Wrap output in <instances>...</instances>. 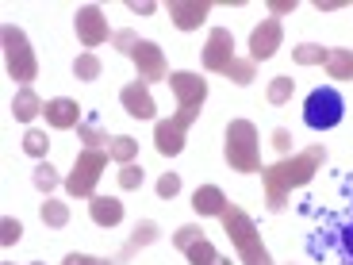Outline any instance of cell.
<instances>
[{"mask_svg":"<svg viewBox=\"0 0 353 265\" xmlns=\"http://www.w3.org/2000/svg\"><path fill=\"white\" fill-rule=\"evenodd\" d=\"M43 223L46 227H65L70 223V208L62 200H46L43 204Z\"/></svg>","mask_w":353,"mask_h":265,"instance_id":"obj_27","label":"cell"},{"mask_svg":"<svg viewBox=\"0 0 353 265\" xmlns=\"http://www.w3.org/2000/svg\"><path fill=\"white\" fill-rule=\"evenodd\" d=\"M345 246H350V254H353V227L345 230Z\"/></svg>","mask_w":353,"mask_h":265,"instance_id":"obj_41","label":"cell"},{"mask_svg":"<svg viewBox=\"0 0 353 265\" xmlns=\"http://www.w3.org/2000/svg\"><path fill=\"white\" fill-rule=\"evenodd\" d=\"M0 39H4V62H8L12 81H19L23 88H31V81L39 77V58H35V50H31V43H27V35L16 23H4Z\"/></svg>","mask_w":353,"mask_h":265,"instance_id":"obj_4","label":"cell"},{"mask_svg":"<svg viewBox=\"0 0 353 265\" xmlns=\"http://www.w3.org/2000/svg\"><path fill=\"white\" fill-rule=\"evenodd\" d=\"M273 146H276L281 154H288V146H292V135L284 131V127H276V131H273Z\"/></svg>","mask_w":353,"mask_h":265,"instance_id":"obj_36","label":"cell"},{"mask_svg":"<svg viewBox=\"0 0 353 265\" xmlns=\"http://www.w3.org/2000/svg\"><path fill=\"white\" fill-rule=\"evenodd\" d=\"M43 115H46V124L58 127V131L81 127V108H77V100H70V97H54V100H46Z\"/></svg>","mask_w":353,"mask_h":265,"instance_id":"obj_14","label":"cell"},{"mask_svg":"<svg viewBox=\"0 0 353 265\" xmlns=\"http://www.w3.org/2000/svg\"><path fill=\"white\" fill-rule=\"evenodd\" d=\"M23 150L31 154V158H46V150H50V139H46V131H31L23 135Z\"/></svg>","mask_w":353,"mask_h":265,"instance_id":"obj_28","label":"cell"},{"mask_svg":"<svg viewBox=\"0 0 353 265\" xmlns=\"http://www.w3.org/2000/svg\"><path fill=\"white\" fill-rule=\"evenodd\" d=\"M131 12L134 16H154V4L150 0H142V4H131Z\"/></svg>","mask_w":353,"mask_h":265,"instance_id":"obj_39","label":"cell"},{"mask_svg":"<svg viewBox=\"0 0 353 265\" xmlns=\"http://www.w3.org/2000/svg\"><path fill=\"white\" fill-rule=\"evenodd\" d=\"M192 208H196V215H223L230 204H227V196H223V188L203 185L192 193Z\"/></svg>","mask_w":353,"mask_h":265,"instance_id":"obj_17","label":"cell"},{"mask_svg":"<svg viewBox=\"0 0 353 265\" xmlns=\"http://www.w3.org/2000/svg\"><path fill=\"white\" fill-rule=\"evenodd\" d=\"M88 215H92L97 227H119L123 223V204L115 196H92L88 200Z\"/></svg>","mask_w":353,"mask_h":265,"instance_id":"obj_15","label":"cell"},{"mask_svg":"<svg viewBox=\"0 0 353 265\" xmlns=\"http://www.w3.org/2000/svg\"><path fill=\"white\" fill-rule=\"evenodd\" d=\"M196 239H203V230L200 227H196V223H188V227H181V230H176V235H173V242H176V250H185V246H192V242Z\"/></svg>","mask_w":353,"mask_h":265,"instance_id":"obj_34","label":"cell"},{"mask_svg":"<svg viewBox=\"0 0 353 265\" xmlns=\"http://www.w3.org/2000/svg\"><path fill=\"white\" fill-rule=\"evenodd\" d=\"M100 58L92 50H85V54H77V62H73V73H77V81H97L100 77Z\"/></svg>","mask_w":353,"mask_h":265,"instance_id":"obj_25","label":"cell"},{"mask_svg":"<svg viewBox=\"0 0 353 265\" xmlns=\"http://www.w3.org/2000/svg\"><path fill=\"white\" fill-rule=\"evenodd\" d=\"M342 8V0H327V4H319V12H338Z\"/></svg>","mask_w":353,"mask_h":265,"instance_id":"obj_40","label":"cell"},{"mask_svg":"<svg viewBox=\"0 0 353 265\" xmlns=\"http://www.w3.org/2000/svg\"><path fill=\"white\" fill-rule=\"evenodd\" d=\"M154 146H158V154H165V158H176V154L185 150V131H181L173 119H165V124L154 127Z\"/></svg>","mask_w":353,"mask_h":265,"instance_id":"obj_16","label":"cell"},{"mask_svg":"<svg viewBox=\"0 0 353 265\" xmlns=\"http://www.w3.org/2000/svg\"><path fill=\"white\" fill-rule=\"evenodd\" d=\"M223 77H230L234 85H250V81H254V62H250V58H234Z\"/></svg>","mask_w":353,"mask_h":265,"instance_id":"obj_29","label":"cell"},{"mask_svg":"<svg viewBox=\"0 0 353 265\" xmlns=\"http://www.w3.org/2000/svg\"><path fill=\"white\" fill-rule=\"evenodd\" d=\"M62 265H100V257H88V254H70Z\"/></svg>","mask_w":353,"mask_h":265,"instance_id":"obj_38","label":"cell"},{"mask_svg":"<svg viewBox=\"0 0 353 265\" xmlns=\"http://www.w3.org/2000/svg\"><path fill=\"white\" fill-rule=\"evenodd\" d=\"M31 265H43V262H31Z\"/></svg>","mask_w":353,"mask_h":265,"instance_id":"obj_43","label":"cell"},{"mask_svg":"<svg viewBox=\"0 0 353 265\" xmlns=\"http://www.w3.org/2000/svg\"><path fill=\"white\" fill-rule=\"evenodd\" d=\"M131 62H134V70H139V81H142V85H150V81H165V77H169L165 54H161L158 43H146V39H142V43L134 46Z\"/></svg>","mask_w":353,"mask_h":265,"instance_id":"obj_8","label":"cell"},{"mask_svg":"<svg viewBox=\"0 0 353 265\" xmlns=\"http://www.w3.org/2000/svg\"><path fill=\"white\" fill-rule=\"evenodd\" d=\"M185 257L192 265H215V262H219V254H215V246L208 239H196L192 246H185Z\"/></svg>","mask_w":353,"mask_h":265,"instance_id":"obj_24","label":"cell"},{"mask_svg":"<svg viewBox=\"0 0 353 265\" xmlns=\"http://www.w3.org/2000/svg\"><path fill=\"white\" fill-rule=\"evenodd\" d=\"M54 185H58V173H54L50 161H43V166L35 169V188H39V193H50Z\"/></svg>","mask_w":353,"mask_h":265,"instance_id":"obj_31","label":"cell"},{"mask_svg":"<svg viewBox=\"0 0 353 265\" xmlns=\"http://www.w3.org/2000/svg\"><path fill=\"white\" fill-rule=\"evenodd\" d=\"M327 73L330 81H353V50H330L327 54Z\"/></svg>","mask_w":353,"mask_h":265,"instance_id":"obj_19","label":"cell"},{"mask_svg":"<svg viewBox=\"0 0 353 265\" xmlns=\"http://www.w3.org/2000/svg\"><path fill=\"white\" fill-rule=\"evenodd\" d=\"M230 62H234V39H230L227 27H215L212 35H208V46H203V70L227 73Z\"/></svg>","mask_w":353,"mask_h":265,"instance_id":"obj_10","label":"cell"},{"mask_svg":"<svg viewBox=\"0 0 353 265\" xmlns=\"http://www.w3.org/2000/svg\"><path fill=\"white\" fill-rule=\"evenodd\" d=\"M292 92H296V81L292 77H273L269 81V88H265V100L273 108H281V104H288L292 100Z\"/></svg>","mask_w":353,"mask_h":265,"instance_id":"obj_21","label":"cell"},{"mask_svg":"<svg viewBox=\"0 0 353 265\" xmlns=\"http://www.w3.org/2000/svg\"><path fill=\"white\" fill-rule=\"evenodd\" d=\"M142 185V166H119V188H127V193H134V188Z\"/></svg>","mask_w":353,"mask_h":265,"instance_id":"obj_30","label":"cell"},{"mask_svg":"<svg viewBox=\"0 0 353 265\" xmlns=\"http://www.w3.org/2000/svg\"><path fill=\"white\" fill-rule=\"evenodd\" d=\"M112 43H115V50H123L127 58H131V54H134V46H139L142 39L134 35V31H127V27H123V31H115V35H112Z\"/></svg>","mask_w":353,"mask_h":265,"instance_id":"obj_32","label":"cell"},{"mask_svg":"<svg viewBox=\"0 0 353 265\" xmlns=\"http://www.w3.org/2000/svg\"><path fill=\"white\" fill-rule=\"evenodd\" d=\"M154 239H158V223H139V227H134V239L123 246V254H119V262H127V257H131L139 246H150Z\"/></svg>","mask_w":353,"mask_h":265,"instance_id":"obj_22","label":"cell"},{"mask_svg":"<svg viewBox=\"0 0 353 265\" xmlns=\"http://www.w3.org/2000/svg\"><path fill=\"white\" fill-rule=\"evenodd\" d=\"M223 158L234 173H265L261 169V150H257V127L250 119H230L227 124V142H223Z\"/></svg>","mask_w":353,"mask_h":265,"instance_id":"obj_2","label":"cell"},{"mask_svg":"<svg viewBox=\"0 0 353 265\" xmlns=\"http://www.w3.org/2000/svg\"><path fill=\"white\" fill-rule=\"evenodd\" d=\"M215 265H230V262H227V257H219V262H215Z\"/></svg>","mask_w":353,"mask_h":265,"instance_id":"obj_42","label":"cell"},{"mask_svg":"<svg viewBox=\"0 0 353 265\" xmlns=\"http://www.w3.org/2000/svg\"><path fill=\"white\" fill-rule=\"evenodd\" d=\"M73 27H77V39H81V46H100V43H108V19H104V12L97 8V4H85V8H77V16H73Z\"/></svg>","mask_w":353,"mask_h":265,"instance_id":"obj_9","label":"cell"},{"mask_svg":"<svg viewBox=\"0 0 353 265\" xmlns=\"http://www.w3.org/2000/svg\"><path fill=\"white\" fill-rule=\"evenodd\" d=\"M176 193H181V177H176V173H161V181H158V196H161V200H173Z\"/></svg>","mask_w":353,"mask_h":265,"instance_id":"obj_33","label":"cell"},{"mask_svg":"<svg viewBox=\"0 0 353 265\" xmlns=\"http://www.w3.org/2000/svg\"><path fill=\"white\" fill-rule=\"evenodd\" d=\"M342 112H345V100H342V92L330 88V85L307 92V100H303V124H307L311 131H330V127H338L342 124Z\"/></svg>","mask_w":353,"mask_h":265,"instance_id":"obj_5","label":"cell"},{"mask_svg":"<svg viewBox=\"0 0 353 265\" xmlns=\"http://www.w3.org/2000/svg\"><path fill=\"white\" fill-rule=\"evenodd\" d=\"M77 135H81V142H85V150H104V146H112V139H108L97 124H81Z\"/></svg>","mask_w":353,"mask_h":265,"instance_id":"obj_26","label":"cell"},{"mask_svg":"<svg viewBox=\"0 0 353 265\" xmlns=\"http://www.w3.org/2000/svg\"><path fill=\"white\" fill-rule=\"evenodd\" d=\"M119 104H123L127 115H134V119H154V112H158L150 88L142 85V81H134V85H127L123 92H119Z\"/></svg>","mask_w":353,"mask_h":265,"instance_id":"obj_13","label":"cell"},{"mask_svg":"<svg viewBox=\"0 0 353 265\" xmlns=\"http://www.w3.org/2000/svg\"><path fill=\"white\" fill-rule=\"evenodd\" d=\"M169 88H173V97L181 108H188V112H200V104L208 100V81L196 77V73H173L169 77Z\"/></svg>","mask_w":353,"mask_h":265,"instance_id":"obj_11","label":"cell"},{"mask_svg":"<svg viewBox=\"0 0 353 265\" xmlns=\"http://www.w3.org/2000/svg\"><path fill=\"white\" fill-rule=\"evenodd\" d=\"M108 154H112V161H119V166H131V161L139 158V142H134L131 135H115Z\"/></svg>","mask_w":353,"mask_h":265,"instance_id":"obj_20","label":"cell"},{"mask_svg":"<svg viewBox=\"0 0 353 265\" xmlns=\"http://www.w3.org/2000/svg\"><path fill=\"white\" fill-rule=\"evenodd\" d=\"M108 158H112L108 150H81L77 161H73V169H70V177H65L70 196L92 200V196H97V181L104 177V169H108Z\"/></svg>","mask_w":353,"mask_h":265,"instance_id":"obj_6","label":"cell"},{"mask_svg":"<svg viewBox=\"0 0 353 265\" xmlns=\"http://www.w3.org/2000/svg\"><path fill=\"white\" fill-rule=\"evenodd\" d=\"M292 8H296V0H273V4H269V12H273V16H288Z\"/></svg>","mask_w":353,"mask_h":265,"instance_id":"obj_37","label":"cell"},{"mask_svg":"<svg viewBox=\"0 0 353 265\" xmlns=\"http://www.w3.org/2000/svg\"><path fill=\"white\" fill-rule=\"evenodd\" d=\"M281 39H284V27L281 19H261V23L250 31V62H269L276 50H281Z\"/></svg>","mask_w":353,"mask_h":265,"instance_id":"obj_7","label":"cell"},{"mask_svg":"<svg viewBox=\"0 0 353 265\" xmlns=\"http://www.w3.org/2000/svg\"><path fill=\"white\" fill-rule=\"evenodd\" d=\"M208 12H212V0H169V19L181 31H196L208 19Z\"/></svg>","mask_w":353,"mask_h":265,"instance_id":"obj_12","label":"cell"},{"mask_svg":"<svg viewBox=\"0 0 353 265\" xmlns=\"http://www.w3.org/2000/svg\"><path fill=\"white\" fill-rule=\"evenodd\" d=\"M327 46H319V43H300L296 50H292V58L300 66H327Z\"/></svg>","mask_w":353,"mask_h":265,"instance_id":"obj_23","label":"cell"},{"mask_svg":"<svg viewBox=\"0 0 353 265\" xmlns=\"http://www.w3.org/2000/svg\"><path fill=\"white\" fill-rule=\"evenodd\" d=\"M0 230H4V235H0V242H4V246H16V242L23 239V227H19L16 219H4V223H0Z\"/></svg>","mask_w":353,"mask_h":265,"instance_id":"obj_35","label":"cell"},{"mask_svg":"<svg viewBox=\"0 0 353 265\" xmlns=\"http://www.w3.org/2000/svg\"><path fill=\"white\" fill-rule=\"evenodd\" d=\"M219 223H223V230L230 235L234 250H239L242 265H273V262H269V250L261 246V235H257L254 219H250L242 208H234V204H230L227 212L219 215Z\"/></svg>","mask_w":353,"mask_h":265,"instance_id":"obj_3","label":"cell"},{"mask_svg":"<svg viewBox=\"0 0 353 265\" xmlns=\"http://www.w3.org/2000/svg\"><path fill=\"white\" fill-rule=\"evenodd\" d=\"M43 100H39V92L35 88H19L16 97H12V115H16L19 124H31L35 115H43Z\"/></svg>","mask_w":353,"mask_h":265,"instance_id":"obj_18","label":"cell"},{"mask_svg":"<svg viewBox=\"0 0 353 265\" xmlns=\"http://www.w3.org/2000/svg\"><path fill=\"white\" fill-rule=\"evenodd\" d=\"M323 161H327V150H323V146H307V150L296 154V158H281L276 166H269L261 173V181H265V204H269L273 212H281L284 204H288L292 188L307 185L311 177L323 169Z\"/></svg>","mask_w":353,"mask_h":265,"instance_id":"obj_1","label":"cell"}]
</instances>
